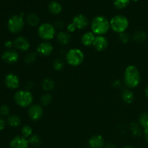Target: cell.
I'll list each match as a JSON object with an SVG mask.
<instances>
[{
  "label": "cell",
  "mask_w": 148,
  "mask_h": 148,
  "mask_svg": "<svg viewBox=\"0 0 148 148\" xmlns=\"http://www.w3.org/2000/svg\"><path fill=\"white\" fill-rule=\"evenodd\" d=\"M140 73L137 66L130 65L124 71V81L125 85L130 88H135L140 85Z\"/></svg>",
  "instance_id": "1"
},
{
  "label": "cell",
  "mask_w": 148,
  "mask_h": 148,
  "mask_svg": "<svg viewBox=\"0 0 148 148\" xmlns=\"http://www.w3.org/2000/svg\"><path fill=\"white\" fill-rule=\"evenodd\" d=\"M110 27V22L103 16H97L94 17L91 23L92 32L98 36H103L108 31Z\"/></svg>",
  "instance_id": "2"
},
{
  "label": "cell",
  "mask_w": 148,
  "mask_h": 148,
  "mask_svg": "<svg viewBox=\"0 0 148 148\" xmlns=\"http://www.w3.org/2000/svg\"><path fill=\"white\" fill-rule=\"evenodd\" d=\"M110 26L116 33H124L129 27V20L124 16L118 14L111 18L110 21Z\"/></svg>",
  "instance_id": "3"
},
{
  "label": "cell",
  "mask_w": 148,
  "mask_h": 148,
  "mask_svg": "<svg viewBox=\"0 0 148 148\" xmlns=\"http://www.w3.org/2000/svg\"><path fill=\"white\" fill-rule=\"evenodd\" d=\"M14 101L20 106L26 108L32 105L33 101V94L28 90H18L14 96Z\"/></svg>",
  "instance_id": "4"
},
{
  "label": "cell",
  "mask_w": 148,
  "mask_h": 148,
  "mask_svg": "<svg viewBox=\"0 0 148 148\" xmlns=\"http://www.w3.org/2000/svg\"><path fill=\"white\" fill-rule=\"evenodd\" d=\"M85 55L79 49H72L66 54V61L69 65L77 66L83 62Z\"/></svg>",
  "instance_id": "5"
},
{
  "label": "cell",
  "mask_w": 148,
  "mask_h": 148,
  "mask_svg": "<svg viewBox=\"0 0 148 148\" xmlns=\"http://www.w3.org/2000/svg\"><path fill=\"white\" fill-rule=\"evenodd\" d=\"M38 34L39 37L45 40H49L53 38L56 35V28L53 25L49 23H45L40 25L38 29Z\"/></svg>",
  "instance_id": "6"
},
{
  "label": "cell",
  "mask_w": 148,
  "mask_h": 148,
  "mask_svg": "<svg viewBox=\"0 0 148 148\" xmlns=\"http://www.w3.org/2000/svg\"><path fill=\"white\" fill-rule=\"evenodd\" d=\"M25 21L22 14L12 16L8 20L7 27L9 30L12 33H20L24 27Z\"/></svg>",
  "instance_id": "7"
},
{
  "label": "cell",
  "mask_w": 148,
  "mask_h": 148,
  "mask_svg": "<svg viewBox=\"0 0 148 148\" xmlns=\"http://www.w3.org/2000/svg\"><path fill=\"white\" fill-rule=\"evenodd\" d=\"M27 113H28V116L30 119L34 121H38L43 116V107L39 104H33V105L30 106Z\"/></svg>",
  "instance_id": "8"
},
{
  "label": "cell",
  "mask_w": 148,
  "mask_h": 148,
  "mask_svg": "<svg viewBox=\"0 0 148 148\" xmlns=\"http://www.w3.org/2000/svg\"><path fill=\"white\" fill-rule=\"evenodd\" d=\"M1 59L7 64H14L18 61L19 54L15 50L8 49L3 52L1 55Z\"/></svg>",
  "instance_id": "9"
},
{
  "label": "cell",
  "mask_w": 148,
  "mask_h": 148,
  "mask_svg": "<svg viewBox=\"0 0 148 148\" xmlns=\"http://www.w3.org/2000/svg\"><path fill=\"white\" fill-rule=\"evenodd\" d=\"M29 142L23 136H17L10 142V148H27Z\"/></svg>",
  "instance_id": "10"
},
{
  "label": "cell",
  "mask_w": 148,
  "mask_h": 148,
  "mask_svg": "<svg viewBox=\"0 0 148 148\" xmlns=\"http://www.w3.org/2000/svg\"><path fill=\"white\" fill-rule=\"evenodd\" d=\"M53 48L51 43L47 41H44L40 43L37 47V52L40 53L41 56H47L51 54L53 52Z\"/></svg>",
  "instance_id": "11"
},
{
  "label": "cell",
  "mask_w": 148,
  "mask_h": 148,
  "mask_svg": "<svg viewBox=\"0 0 148 148\" xmlns=\"http://www.w3.org/2000/svg\"><path fill=\"white\" fill-rule=\"evenodd\" d=\"M6 86L10 89H16L19 87L20 85V79L16 75L12 73L8 74L6 76L5 79H4Z\"/></svg>",
  "instance_id": "12"
},
{
  "label": "cell",
  "mask_w": 148,
  "mask_h": 148,
  "mask_svg": "<svg viewBox=\"0 0 148 148\" xmlns=\"http://www.w3.org/2000/svg\"><path fill=\"white\" fill-rule=\"evenodd\" d=\"M108 41L106 38L103 36H98L95 37L92 46L98 51H103L108 47Z\"/></svg>",
  "instance_id": "13"
},
{
  "label": "cell",
  "mask_w": 148,
  "mask_h": 148,
  "mask_svg": "<svg viewBox=\"0 0 148 148\" xmlns=\"http://www.w3.org/2000/svg\"><path fill=\"white\" fill-rule=\"evenodd\" d=\"M13 46L18 50L26 51L30 48V43L28 40L24 37H17L13 42Z\"/></svg>",
  "instance_id": "14"
},
{
  "label": "cell",
  "mask_w": 148,
  "mask_h": 148,
  "mask_svg": "<svg viewBox=\"0 0 148 148\" xmlns=\"http://www.w3.org/2000/svg\"><path fill=\"white\" fill-rule=\"evenodd\" d=\"M88 23L89 21H88V18L82 14L76 15L72 20V23L75 25V27L77 29H80V30L85 28L88 26Z\"/></svg>",
  "instance_id": "15"
},
{
  "label": "cell",
  "mask_w": 148,
  "mask_h": 148,
  "mask_svg": "<svg viewBox=\"0 0 148 148\" xmlns=\"http://www.w3.org/2000/svg\"><path fill=\"white\" fill-rule=\"evenodd\" d=\"M88 145L90 148H102L104 146V139L101 135L97 134L90 138Z\"/></svg>",
  "instance_id": "16"
},
{
  "label": "cell",
  "mask_w": 148,
  "mask_h": 148,
  "mask_svg": "<svg viewBox=\"0 0 148 148\" xmlns=\"http://www.w3.org/2000/svg\"><path fill=\"white\" fill-rule=\"evenodd\" d=\"M95 39V34L92 32H86L82 35L81 41L85 46H90L93 44Z\"/></svg>",
  "instance_id": "17"
},
{
  "label": "cell",
  "mask_w": 148,
  "mask_h": 148,
  "mask_svg": "<svg viewBox=\"0 0 148 148\" xmlns=\"http://www.w3.org/2000/svg\"><path fill=\"white\" fill-rule=\"evenodd\" d=\"M56 39L62 45H66L69 43L71 36L69 33L64 31H60L56 35Z\"/></svg>",
  "instance_id": "18"
},
{
  "label": "cell",
  "mask_w": 148,
  "mask_h": 148,
  "mask_svg": "<svg viewBox=\"0 0 148 148\" xmlns=\"http://www.w3.org/2000/svg\"><path fill=\"white\" fill-rule=\"evenodd\" d=\"M121 98L127 104H131L134 101V95L130 90L124 89L121 92Z\"/></svg>",
  "instance_id": "19"
},
{
  "label": "cell",
  "mask_w": 148,
  "mask_h": 148,
  "mask_svg": "<svg viewBox=\"0 0 148 148\" xmlns=\"http://www.w3.org/2000/svg\"><path fill=\"white\" fill-rule=\"evenodd\" d=\"M41 87L43 90L46 92H50L53 90L55 87V82H53V79L50 78H46L42 81Z\"/></svg>",
  "instance_id": "20"
},
{
  "label": "cell",
  "mask_w": 148,
  "mask_h": 148,
  "mask_svg": "<svg viewBox=\"0 0 148 148\" xmlns=\"http://www.w3.org/2000/svg\"><path fill=\"white\" fill-rule=\"evenodd\" d=\"M49 10L51 14H59L62 12V7L59 2L57 1H51L49 4Z\"/></svg>",
  "instance_id": "21"
},
{
  "label": "cell",
  "mask_w": 148,
  "mask_h": 148,
  "mask_svg": "<svg viewBox=\"0 0 148 148\" xmlns=\"http://www.w3.org/2000/svg\"><path fill=\"white\" fill-rule=\"evenodd\" d=\"M26 21L30 26L34 27V26L38 25L39 24L40 19L37 14H34V13H30L26 16Z\"/></svg>",
  "instance_id": "22"
},
{
  "label": "cell",
  "mask_w": 148,
  "mask_h": 148,
  "mask_svg": "<svg viewBox=\"0 0 148 148\" xmlns=\"http://www.w3.org/2000/svg\"><path fill=\"white\" fill-rule=\"evenodd\" d=\"M7 122L12 127H18L21 124V119L17 115H10L7 118Z\"/></svg>",
  "instance_id": "23"
},
{
  "label": "cell",
  "mask_w": 148,
  "mask_h": 148,
  "mask_svg": "<svg viewBox=\"0 0 148 148\" xmlns=\"http://www.w3.org/2000/svg\"><path fill=\"white\" fill-rule=\"evenodd\" d=\"M28 142L29 144H30L33 147H38L41 144V139L39 136L34 134V135H32L31 137H29Z\"/></svg>",
  "instance_id": "24"
},
{
  "label": "cell",
  "mask_w": 148,
  "mask_h": 148,
  "mask_svg": "<svg viewBox=\"0 0 148 148\" xmlns=\"http://www.w3.org/2000/svg\"><path fill=\"white\" fill-rule=\"evenodd\" d=\"M131 0H114V5L117 10L124 9L130 4Z\"/></svg>",
  "instance_id": "25"
},
{
  "label": "cell",
  "mask_w": 148,
  "mask_h": 148,
  "mask_svg": "<svg viewBox=\"0 0 148 148\" xmlns=\"http://www.w3.org/2000/svg\"><path fill=\"white\" fill-rule=\"evenodd\" d=\"M133 39L136 42H143L146 39V34L143 31H137L133 35Z\"/></svg>",
  "instance_id": "26"
},
{
  "label": "cell",
  "mask_w": 148,
  "mask_h": 148,
  "mask_svg": "<svg viewBox=\"0 0 148 148\" xmlns=\"http://www.w3.org/2000/svg\"><path fill=\"white\" fill-rule=\"evenodd\" d=\"M140 124L145 130H148V113H143L140 117Z\"/></svg>",
  "instance_id": "27"
},
{
  "label": "cell",
  "mask_w": 148,
  "mask_h": 148,
  "mask_svg": "<svg viewBox=\"0 0 148 148\" xmlns=\"http://www.w3.org/2000/svg\"><path fill=\"white\" fill-rule=\"evenodd\" d=\"M21 133L23 137H25V138H29L30 137H31L32 134H33V129L28 125L24 126L22 128Z\"/></svg>",
  "instance_id": "28"
},
{
  "label": "cell",
  "mask_w": 148,
  "mask_h": 148,
  "mask_svg": "<svg viewBox=\"0 0 148 148\" xmlns=\"http://www.w3.org/2000/svg\"><path fill=\"white\" fill-rule=\"evenodd\" d=\"M52 101V95L50 94H44L40 98V103L42 106H49Z\"/></svg>",
  "instance_id": "29"
},
{
  "label": "cell",
  "mask_w": 148,
  "mask_h": 148,
  "mask_svg": "<svg viewBox=\"0 0 148 148\" xmlns=\"http://www.w3.org/2000/svg\"><path fill=\"white\" fill-rule=\"evenodd\" d=\"M36 57H37V56H36V53H34V52H30L25 57V62L27 64H30L34 63L35 61L36 60Z\"/></svg>",
  "instance_id": "30"
},
{
  "label": "cell",
  "mask_w": 148,
  "mask_h": 148,
  "mask_svg": "<svg viewBox=\"0 0 148 148\" xmlns=\"http://www.w3.org/2000/svg\"><path fill=\"white\" fill-rule=\"evenodd\" d=\"M64 66V63L60 59H56L53 63V67L56 71H61Z\"/></svg>",
  "instance_id": "31"
},
{
  "label": "cell",
  "mask_w": 148,
  "mask_h": 148,
  "mask_svg": "<svg viewBox=\"0 0 148 148\" xmlns=\"http://www.w3.org/2000/svg\"><path fill=\"white\" fill-rule=\"evenodd\" d=\"M132 130L134 136H135V137H140L141 136L142 131L140 129V127H139V126L136 123L132 124Z\"/></svg>",
  "instance_id": "32"
},
{
  "label": "cell",
  "mask_w": 148,
  "mask_h": 148,
  "mask_svg": "<svg viewBox=\"0 0 148 148\" xmlns=\"http://www.w3.org/2000/svg\"><path fill=\"white\" fill-rule=\"evenodd\" d=\"M119 40L122 43H127L130 40V36H129V35L127 33L124 32V33H119Z\"/></svg>",
  "instance_id": "33"
},
{
  "label": "cell",
  "mask_w": 148,
  "mask_h": 148,
  "mask_svg": "<svg viewBox=\"0 0 148 148\" xmlns=\"http://www.w3.org/2000/svg\"><path fill=\"white\" fill-rule=\"evenodd\" d=\"M10 108L7 105H2L0 107V114L1 116H8L10 114Z\"/></svg>",
  "instance_id": "34"
},
{
  "label": "cell",
  "mask_w": 148,
  "mask_h": 148,
  "mask_svg": "<svg viewBox=\"0 0 148 148\" xmlns=\"http://www.w3.org/2000/svg\"><path fill=\"white\" fill-rule=\"evenodd\" d=\"M76 27H75V25L73 23H70V24L68 25L67 26V30L69 31V33H73L75 30H76Z\"/></svg>",
  "instance_id": "35"
},
{
  "label": "cell",
  "mask_w": 148,
  "mask_h": 148,
  "mask_svg": "<svg viewBox=\"0 0 148 148\" xmlns=\"http://www.w3.org/2000/svg\"><path fill=\"white\" fill-rule=\"evenodd\" d=\"M64 27V23L62 21H56V23H55V28L57 29H62V27Z\"/></svg>",
  "instance_id": "36"
},
{
  "label": "cell",
  "mask_w": 148,
  "mask_h": 148,
  "mask_svg": "<svg viewBox=\"0 0 148 148\" xmlns=\"http://www.w3.org/2000/svg\"><path fill=\"white\" fill-rule=\"evenodd\" d=\"M4 127H5V121L3 119L0 118V131L4 130Z\"/></svg>",
  "instance_id": "37"
},
{
  "label": "cell",
  "mask_w": 148,
  "mask_h": 148,
  "mask_svg": "<svg viewBox=\"0 0 148 148\" xmlns=\"http://www.w3.org/2000/svg\"><path fill=\"white\" fill-rule=\"evenodd\" d=\"M13 46V43L10 40H7L5 42V46L7 48H11Z\"/></svg>",
  "instance_id": "38"
},
{
  "label": "cell",
  "mask_w": 148,
  "mask_h": 148,
  "mask_svg": "<svg viewBox=\"0 0 148 148\" xmlns=\"http://www.w3.org/2000/svg\"><path fill=\"white\" fill-rule=\"evenodd\" d=\"M105 148H116V146L114 145V144H112V143H108V144L106 145Z\"/></svg>",
  "instance_id": "39"
},
{
  "label": "cell",
  "mask_w": 148,
  "mask_h": 148,
  "mask_svg": "<svg viewBox=\"0 0 148 148\" xmlns=\"http://www.w3.org/2000/svg\"><path fill=\"white\" fill-rule=\"evenodd\" d=\"M144 135H145V140L148 143V130H145Z\"/></svg>",
  "instance_id": "40"
},
{
  "label": "cell",
  "mask_w": 148,
  "mask_h": 148,
  "mask_svg": "<svg viewBox=\"0 0 148 148\" xmlns=\"http://www.w3.org/2000/svg\"><path fill=\"white\" fill-rule=\"evenodd\" d=\"M145 95H146V96L148 98V85L146 87V88H145Z\"/></svg>",
  "instance_id": "41"
},
{
  "label": "cell",
  "mask_w": 148,
  "mask_h": 148,
  "mask_svg": "<svg viewBox=\"0 0 148 148\" xmlns=\"http://www.w3.org/2000/svg\"><path fill=\"white\" fill-rule=\"evenodd\" d=\"M123 148H134V147H132V146H125V147H124Z\"/></svg>",
  "instance_id": "42"
},
{
  "label": "cell",
  "mask_w": 148,
  "mask_h": 148,
  "mask_svg": "<svg viewBox=\"0 0 148 148\" xmlns=\"http://www.w3.org/2000/svg\"><path fill=\"white\" fill-rule=\"evenodd\" d=\"M132 1H138V0H132Z\"/></svg>",
  "instance_id": "43"
}]
</instances>
